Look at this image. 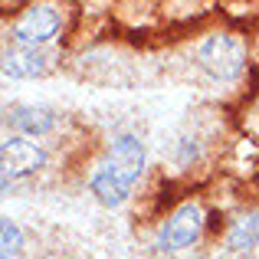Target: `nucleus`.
Listing matches in <instances>:
<instances>
[{"instance_id": "f8f14e48", "label": "nucleus", "mask_w": 259, "mask_h": 259, "mask_svg": "<svg viewBox=\"0 0 259 259\" xmlns=\"http://www.w3.org/2000/svg\"><path fill=\"white\" fill-rule=\"evenodd\" d=\"M66 259H72V256H66Z\"/></svg>"}, {"instance_id": "6e6552de", "label": "nucleus", "mask_w": 259, "mask_h": 259, "mask_svg": "<svg viewBox=\"0 0 259 259\" xmlns=\"http://www.w3.org/2000/svg\"><path fill=\"white\" fill-rule=\"evenodd\" d=\"M89 190H92V197L102 203V207H108V210H115V207H121V203L128 200V194H132V184L128 181H121L118 174H112L105 164H95V171L89 174Z\"/></svg>"}, {"instance_id": "423d86ee", "label": "nucleus", "mask_w": 259, "mask_h": 259, "mask_svg": "<svg viewBox=\"0 0 259 259\" xmlns=\"http://www.w3.org/2000/svg\"><path fill=\"white\" fill-rule=\"evenodd\" d=\"M7 125L13 128V135H23V138H46L56 132L59 115L43 105H13L7 108Z\"/></svg>"}, {"instance_id": "39448f33", "label": "nucleus", "mask_w": 259, "mask_h": 259, "mask_svg": "<svg viewBox=\"0 0 259 259\" xmlns=\"http://www.w3.org/2000/svg\"><path fill=\"white\" fill-rule=\"evenodd\" d=\"M102 164L135 187V181H138L141 171H145V145H141L135 135H115V138L105 145Z\"/></svg>"}, {"instance_id": "f257e3e1", "label": "nucleus", "mask_w": 259, "mask_h": 259, "mask_svg": "<svg viewBox=\"0 0 259 259\" xmlns=\"http://www.w3.org/2000/svg\"><path fill=\"white\" fill-rule=\"evenodd\" d=\"M197 63L217 82H233L243 72V66H246V50L230 33H213V36H207L197 46Z\"/></svg>"}, {"instance_id": "0eeeda50", "label": "nucleus", "mask_w": 259, "mask_h": 259, "mask_svg": "<svg viewBox=\"0 0 259 259\" xmlns=\"http://www.w3.org/2000/svg\"><path fill=\"white\" fill-rule=\"evenodd\" d=\"M50 72V56L33 46H10L4 50V76L7 79H39Z\"/></svg>"}, {"instance_id": "20e7f679", "label": "nucleus", "mask_w": 259, "mask_h": 259, "mask_svg": "<svg viewBox=\"0 0 259 259\" xmlns=\"http://www.w3.org/2000/svg\"><path fill=\"white\" fill-rule=\"evenodd\" d=\"M59 26H63V17H59L56 7L39 4V7H30V10L20 13L10 33H13V43H17V46L43 50V46L59 33Z\"/></svg>"}, {"instance_id": "1a4fd4ad", "label": "nucleus", "mask_w": 259, "mask_h": 259, "mask_svg": "<svg viewBox=\"0 0 259 259\" xmlns=\"http://www.w3.org/2000/svg\"><path fill=\"white\" fill-rule=\"evenodd\" d=\"M223 243L236 256H253L259 249V213H240L236 220H230Z\"/></svg>"}, {"instance_id": "7ed1b4c3", "label": "nucleus", "mask_w": 259, "mask_h": 259, "mask_svg": "<svg viewBox=\"0 0 259 259\" xmlns=\"http://www.w3.org/2000/svg\"><path fill=\"white\" fill-rule=\"evenodd\" d=\"M0 158H4V184L17 181V177H33L50 164L46 148H39L36 141L23 138V135H7Z\"/></svg>"}, {"instance_id": "9d476101", "label": "nucleus", "mask_w": 259, "mask_h": 259, "mask_svg": "<svg viewBox=\"0 0 259 259\" xmlns=\"http://www.w3.org/2000/svg\"><path fill=\"white\" fill-rule=\"evenodd\" d=\"M0 246H4L0 259H20V253H23V233H20L17 220H10V217L0 220Z\"/></svg>"}, {"instance_id": "f03ea898", "label": "nucleus", "mask_w": 259, "mask_h": 259, "mask_svg": "<svg viewBox=\"0 0 259 259\" xmlns=\"http://www.w3.org/2000/svg\"><path fill=\"white\" fill-rule=\"evenodd\" d=\"M203 233V207L194 200L181 203L158 230V249L161 253H184L190 249Z\"/></svg>"}, {"instance_id": "9b49d317", "label": "nucleus", "mask_w": 259, "mask_h": 259, "mask_svg": "<svg viewBox=\"0 0 259 259\" xmlns=\"http://www.w3.org/2000/svg\"><path fill=\"white\" fill-rule=\"evenodd\" d=\"M194 158H197V145H194V138H181V141H177V161L187 167V164H194Z\"/></svg>"}]
</instances>
